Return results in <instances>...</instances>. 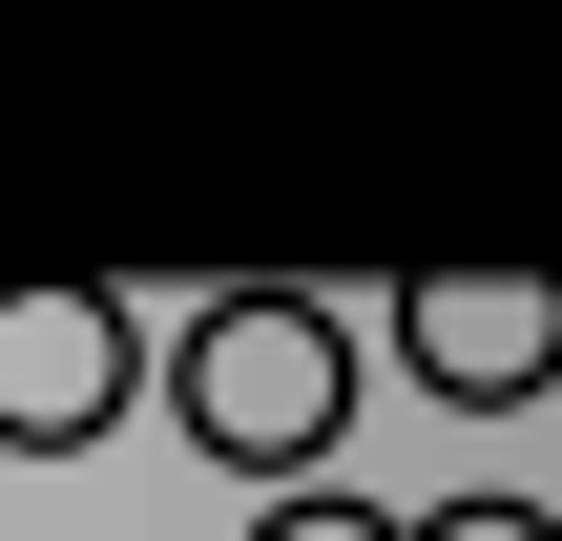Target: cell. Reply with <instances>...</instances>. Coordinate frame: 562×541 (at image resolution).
<instances>
[{
    "label": "cell",
    "instance_id": "6da1fadb",
    "mask_svg": "<svg viewBox=\"0 0 562 541\" xmlns=\"http://www.w3.org/2000/svg\"><path fill=\"white\" fill-rule=\"evenodd\" d=\"M167 417L229 459V480H292L313 500V459L355 438V334H334V292H209L188 334H167Z\"/></svg>",
    "mask_w": 562,
    "mask_h": 541
},
{
    "label": "cell",
    "instance_id": "7a4b0ae2",
    "mask_svg": "<svg viewBox=\"0 0 562 541\" xmlns=\"http://www.w3.org/2000/svg\"><path fill=\"white\" fill-rule=\"evenodd\" d=\"M125 375H146V334L104 271H0V459H83L125 417Z\"/></svg>",
    "mask_w": 562,
    "mask_h": 541
},
{
    "label": "cell",
    "instance_id": "3957f363",
    "mask_svg": "<svg viewBox=\"0 0 562 541\" xmlns=\"http://www.w3.org/2000/svg\"><path fill=\"white\" fill-rule=\"evenodd\" d=\"M396 354H417V396H459V417H521V396L562 375V271H521V250L396 271Z\"/></svg>",
    "mask_w": 562,
    "mask_h": 541
},
{
    "label": "cell",
    "instance_id": "277c9868",
    "mask_svg": "<svg viewBox=\"0 0 562 541\" xmlns=\"http://www.w3.org/2000/svg\"><path fill=\"white\" fill-rule=\"evenodd\" d=\"M250 541H417V521H375V500H271Z\"/></svg>",
    "mask_w": 562,
    "mask_h": 541
},
{
    "label": "cell",
    "instance_id": "5b68a950",
    "mask_svg": "<svg viewBox=\"0 0 562 541\" xmlns=\"http://www.w3.org/2000/svg\"><path fill=\"white\" fill-rule=\"evenodd\" d=\"M417 541H562V521H542V500H438Z\"/></svg>",
    "mask_w": 562,
    "mask_h": 541
}]
</instances>
